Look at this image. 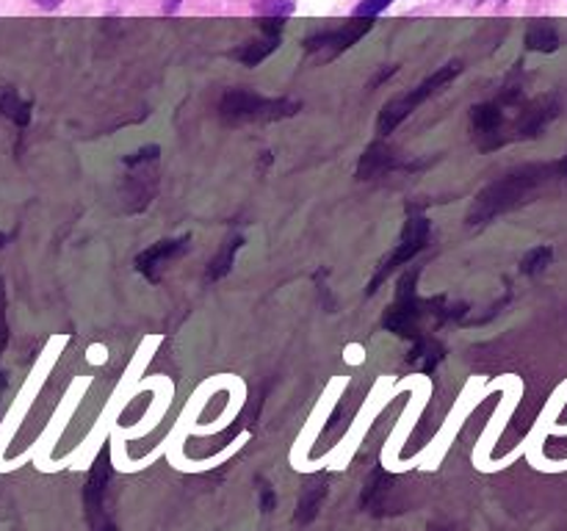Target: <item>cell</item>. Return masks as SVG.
Wrapping results in <instances>:
<instances>
[{"instance_id": "6da1fadb", "label": "cell", "mask_w": 567, "mask_h": 531, "mask_svg": "<svg viewBox=\"0 0 567 531\" xmlns=\"http://www.w3.org/2000/svg\"><path fill=\"white\" fill-rule=\"evenodd\" d=\"M563 180H567V155L557 160H546V164L518 166V169L507 171L498 180H493L491 186L482 188L474 208H471L468 221L471 225H485V221L496 219V216L509 214V210L532 202L535 194Z\"/></svg>"}, {"instance_id": "7a4b0ae2", "label": "cell", "mask_w": 567, "mask_h": 531, "mask_svg": "<svg viewBox=\"0 0 567 531\" xmlns=\"http://www.w3.org/2000/svg\"><path fill=\"white\" fill-rule=\"evenodd\" d=\"M299 111L297 100L264 97L252 88H227L221 94L219 116L227 125H247V122H277L288 119Z\"/></svg>"}, {"instance_id": "3957f363", "label": "cell", "mask_w": 567, "mask_h": 531, "mask_svg": "<svg viewBox=\"0 0 567 531\" xmlns=\"http://www.w3.org/2000/svg\"><path fill=\"white\" fill-rule=\"evenodd\" d=\"M460 72H463V61H452V64H446V66H441L437 72H432V75L426 77L421 86H415L413 92L399 94V97H393L391 103H385V108H382V114H380V122H377V131H380V136H388V133L396 131V127L402 125V122L408 119V116L413 114V111L419 108L424 100L435 97L437 92H443V86H449V83H452Z\"/></svg>"}, {"instance_id": "277c9868", "label": "cell", "mask_w": 567, "mask_h": 531, "mask_svg": "<svg viewBox=\"0 0 567 531\" xmlns=\"http://www.w3.org/2000/svg\"><path fill=\"white\" fill-rule=\"evenodd\" d=\"M430 236H432V225L426 216L415 214L410 216L408 221H404V230H402V241H399V247L393 249L391 254H388L385 260L380 263V269H377V274L371 277L369 288H365V293H377L380 291V285L385 280H391V274L396 269H402L404 263H410V260L415 258L419 252H424L426 243H430Z\"/></svg>"}, {"instance_id": "5b68a950", "label": "cell", "mask_w": 567, "mask_h": 531, "mask_svg": "<svg viewBox=\"0 0 567 531\" xmlns=\"http://www.w3.org/2000/svg\"><path fill=\"white\" fill-rule=\"evenodd\" d=\"M371 25L374 22L371 20H352L347 22V25L336 28V31H321V33H313V37H308L302 42L305 53L310 55V59L316 61H332L338 59L341 53H347L352 44H358L360 39L365 37V33L371 31Z\"/></svg>"}, {"instance_id": "8992f818", "label": "cell", "mask_w": 567, "mask_h": 531, "mask_svg": "<svg viewBox=\"0 0 567 531\" xmlns=\"http://www.w3.org/2000/svg\"><path fill=\"white\" fill-rule=\"evenodd\" d=\"M192 247V236H181V238H164V241L153 243L150 249H144L142 254L136 258V271L150 282H158L161 274L166 271V266L172 260H177L181 254L188 252Z\"/></svg>"}, {"instance_id": "52a82bcc", "label": "cell", "mask_w": 567, "mask_h": 531, "mask_svg": "<svg viewBox=\"0 0 567 531\" xmlns=\"http://www.w3.org/2000/svg\"><path fill=\"white\" fill-rule=\"evenodd\" d=\"M471 127L480 136L482 149L502 147L504 138V105L502 103H482L471 108Z\"/></svg>"}, {"instance_id": "ba28073f", "label": "cell", "mask_w": 567, "mask_h": 531, "mask_svg": "<svg viewBox=\"0 0 567 531\" xmlns=\"http://www.w3.org/2000/svg\"><path fill=\"white\" fill-rule=\"evenodd\" d=\"M557 116H559L557 100H554V97L537 100V103L526 105V108L520 111L518 122H515V127H513V136H509V138H535V136H540V133L546 131V127L551 125Z\"/></svg>"}, {"instance_id": "9c48e42d", "label": "cell", "mask_w": 567, "mask_h": 531, "mask_svg": "<svg viewBox=\"0 0 567 531\" xmlns=\"http://www.w3.org/2000/svg\"><path fill=\"white\" fill-rule=\"evenodd\" d=\"M264 33H266L264 39H252V42H247L241 50H236L233 55H236V59L247 66H258L260 61L269 59V55L277 50V44H280L282 22L264 20Z\"/></svg>"}, {"instance_id": "30bf717a", "label": "cell", "mask_w": 567, "mask_h": 531, "mask_svg": "<svg viewBox=\"0 0 567 531\" xmlns=\"http://www.w3.org/2000/svg\"><path fill=\"white\" fill-rule=\"evenodd\" d=\"M396 166H402L399 164V155L393 153L391 147H385L382 142H374L369 149H365L363 158H360L358 177L360 180H371V177L385 175V171L396 169Z\"/></svg>"}, {"instance_id": "8fae6325", "label": "cell", "mask_w": 567, "mask_h": 531, "mask_svg": "<svg viewBox=\"0 0 567 531\" xmlns=\"http://www.w3.org/2000/svg\"><path fill=\"white\" fill-rule=\"evenodd\" d=\"M109 476H111V462H109V454H100L97 462H94L92 473H89L86 481V490H83V498H86V507L89 514H94L100 509L105 498V485H109Z\"/></svg>"}, {"instance_id": "7c38bea8", "label": "cell", "mask_w": 567, "mask_h": 531, "mask_svg": "<svg viewBox=\"0 0 567 531\" xmlns=\"http://www.w3.org/2000/svg\"><path fill=\"white\" fill-rule=\"evenodd\" d=\"M526 48L537 53H554L559 50V33L548 20H535L526 28Z\"/></svg>"}, {"instance_id": "4fadbf2b", "label": "cell", "mask_w": 567, "mask_h": 531, "mask_svg": "<svg viewBox=\"0 0 567 531\" xmlns=\"http://www.w3.org/2000/svg\"><path fill=\"white\" fill-rule=\"evenodd\" d=\"M0 114L9 116L14 125L25 127L28 122H31V103H28V100H22L14 88L3 86L0 88Z\"/></svg>"}, {"instance_id": "5bb4252c", "label": "cell", "mask_w": 567, "mask_h": 531, "mask_svg": "<svg viewBox=\"0 0 567 531\" xmlns=\"http://www.w3.org/2000/svg\"><path fill=\"white\" fill-rule=\"evenodd\" d=\"M244 238L241 236H233L230 241L225 243V249H221L219 254H216L214 260L208 263V271H205V280L214 282V280H221L225 274H230L233 263H236V252L241 249Z\"/></svg>"}, {"instance_id": "9a60e30c", "label": "cell", "mask_w": 567, "mask_h": 531, "mask_svg": "<svg viewBox=\"0 0 567 531\" xmlns=\"http://www.w3.org/2000/svg\"><path fill=\"white\" fill-rule=\"evenodd\" d=\"M327 498V485H310L305 487L302 498H299V507H297V520L299 523H310V520L319 514L321 503Z\"/></svg>"}, {"instance_id": "2e32d148", "label": "cell", "mask_w": 567, "mask_h": 531, "mask_svg": "<svg viewBox=\"0 0 567 531\" xmlns=\"http://www.w3.org/2000/svg\"><path fill=\"white\" fill-rule=\"evenodd\" d=\"M551 260H554V247L540 243V247L529 249V252L524 254V260H520V274H526V277L543 274V271L551 266Z\"/></svg>"}, {"instance_id": "e0dca14e", "label": "cell", "mask_w": 567, "mask_h": 531, "mask_svg": "<svg viewBox=\"0 0 567 531\" xmlns=\"http://www.w3.org/2000/svg\"><path fill=\"white\" fill-rule=\"evenodd\" d=\"M437 360H441V346H437V343L426 341V337L415 341L413 357H410V363H413L415 368H421V371H426V374H430V371L437 365Z\"/></svg>"}, {"instance_id": "ac0fdd59", "label": "cell", "mask_w": 567, "mask_h": 531, "mask_svg": "<svg viewBox=\"0 0 567 531\" xmlns=\"http://www.w3.org/2000/svg\"><path fill=\"white\" fill-rule=\"evenodd\" d=\"M293 9H297L293 0H258V3H255V11H258L264 20L277 22H286V17H291Z\"/></svg>"}, {"instance_id": "d6986e66", "label": "cell", "mask_w": 567, "mask_h": 531, "mask_svg": "<svg viewBox=\"0 0 567 531\" xmlns=\"http://www.w3.org/2000/svg\"><path fill=\"white\" fill-rule=\"evenodd\" d=\"M391 3L393 0H363V3L354 9V17H360V20H374V17L382 14Z\"/></svg>"}, {"instance_id": "ffe728a7", "label": "cell", "mask_w": 567, "mask_h": 531, "mask_svg": "<svg viewBox=\"0 0 567 531\" xmlns=\"http://www.w3.org/2000/svg\"><path fill=\"white\" fill-rule=\"evenodd\" d=\"M260 509H264V512H271V509H275V490H271L269 485L260 487Z\"/></svg>"}, {"instance_id": "44dd1931", "label": "cell", "mask_w": 567, "mask_h": 531, "mask_svg": "<svg viewBox=\"0 0 567 531\" xmlns=\"http://www.w3.org/2000/svg\"><path fill=\"white\" fill-rule=\"evenodd\" d=\"M396 72H399V66H396V64H393V66H385V70H380V72H377V75H374V81H371V88L382 86V83H385L388 77L396 75Z\"/></svg>"}, {"instance_id": "7402d4cb", "label": "cell", "mask_w": 567, "mask_h": 531, "mask_svg": "<svg viewBox=\"0 0 567 531\" xmlns=\"http://www.w3.org/2000/svg\"><path fill=\"white\" fill-rule=\"evenodd\" d=\"M33 3H39L42 9H55V6H61L64 0H33Z\"/></svg>"}, {"instance_id": "603a6c76", "label": "cell", "mask_w": 567, "mask_h": 531, "mask_svg": "<svg viewBox=\"0 0 567 531\" xmlns=\"http://www.w3.org/2000/svg\"><path fill=\"white\" fill-rule=\"evenodd\" d=\"M177 6H181V0H166L164 11H166V14H169V11H177Z\"/></svg>"}, {"instance_id": "cb8c5ba5", "label": "cell", "mask_w": 567, "mask_h": 531, "mask_svg": "<svg viewBox=\"0 0 567 531\" xmlns=\"http://www.w3.org/2000/svg\"><path fill=\"white\" fill-rule=\"evenodd\" d=\"M103 531H114V529H111V525H109V529H103Z\"/></svg>"}]
</instances>
